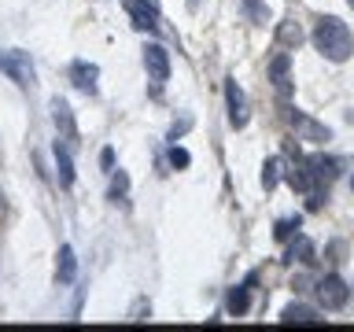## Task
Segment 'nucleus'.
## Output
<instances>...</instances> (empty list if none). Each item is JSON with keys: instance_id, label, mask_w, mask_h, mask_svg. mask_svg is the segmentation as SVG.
I'll return each instance as SVG.
<instances>
[{"instance_id": "nucleus-24", "label": "nucleus", "mask_w": 354, "mask_h": 332, "mask_svg": "<svg viewBox=\"0 0 354 332\" xmlns=\"http://www.w3.org/2000/svg\"><path fill=\"white\" fill-rule=\"evenodd\" d=\"M100 166H104V170H111V166H115V151H111V148L100 151Z\"/></svg>"}, {"instance_id": "nucleus-10", "label": "nucleus", "mask_w": 354, "mask_h": 332, "mask_svg": "<svg viewBox=\"0 0 354 332\" xmlns=\"http://www.w3.org/2000/svg\"><path fill=\"white\" fill-rule=\"evenodd\" d=\"M96 77H100V66H96V63L77 59V63L71 66V82H74L77 89H82V93H88V96L96 93Z\"/></svg>"}, {"instance_id": "nucleus-3", "label": "nucleus", "mask_w": 354, "mask_h": 332, "mask_svg": "<svg viewBox=\"0 0 354 332\" xmlns=\"http://www.w3.org/2000/svg\"><path fill=\"white\" fill-rule=\"evenodd\" d=\"M347 299H351V288H347L343 277L328 273V277H321V281H317V303L325 310H343V306H347Z\"/></svg>"}, {"instance_id": "nucleus-17", "label": "nucleus", "mask_w": 354, "mask_h": 332, "mask_svg": "<svg viewBox=\"0 0 354 332\" xmlns=\"http://www.w3.org/2000/svg\"><path fill=\"white\" fill-rule=\"evenodd\" d=\"M277 41H281V48H299V44H303V26L292 19H284L281 30H277Z\"/></svg>"}, {"instance_id": "nucleus-5", "label": "nucleus", "mask_w": 354, "mask_h": 332, "mask_svg": "<svg viewBox=\"0 0 354 332\" xmlns=\"http://www.w3.org/2000/svg\"><path fill=\"white\" fill-rule=\"evenodd\" d=\"M144 71L155 85H166L170 82V52L162 44H144Z\"/></svg>"}, {"instance_id": "nucleus-7", "label": "nucleus", "mask_w": 354, "mask_h": 332, "mask_svg": "<svg viewBox=\"0 0 354 332\" xmlns=\"http://www.w3.org/2000/svg\"><path fill=\"white\" fill-rule=\"evenodd\" d=\"M137 30H159V0H122Z\"/></svg>"}, {"instance_id": "nucleus-8", "label": "nucleus", "mask_w": 354, "mask_h": 332, "mask_svg": "<svg viewBox=\"0 0 354 332\" xmlns=\"http://www.w3.org/2000/svg\"><path fill=\"white\" fill-rule=\"evenodd\" d=\"M52 122H55V129H59V140L66 144V148H74V144H77V122H74L71 104L59 100V96L52 100Z\"/></svg>"}, {"instance_id": "nucleus-4", "label": "nucleus", "mask_w": 354, "mask_h": 332, "mask_svg": "<svg viewBox=\"0 0 354 332\" xmlns=\"http://www.w3.org/2000/svg\"><path fill=\"white\" fill-rule=\"evenodd\" d=\"M292 129H295V137L306 140V144H328L332 140V129L325 122H314L310 115H303V111H292Z\"/></svg>"}, {"instance_id": "nucleus-1", "label": "nucleus", "mask_w": 354, "mask_h": 332, "mask_svg": "<svg viewBox=\"0 0 354 332\" xmlns=\"http://www.w3.org/2000/svg\"><path fill=\"white\" fill-rule=\"evenodd\" d=\"M310 41H314V48L325 55L328 63H347L351 52H354V33L343 19L336 15H321L314 22V33H310Z\"/></svg>"}, {"instance_id": "nucleus-21", "label": "nucleus", "mask_w": 354, "mask_h": 332, "mask_svg": "<svg viewBox=\"0 0 354 332\" xmlns=\"http://www.w3.org/2000/svg\"><path fill=\"white\" fill-rule=\"evenodd\" d=\"M295 229H299V218H284V221H277L273 237H277V240H288V237H292Z\"/></svg>"}, {"instance_id": "nucleus-20", "label": "nucleus", "mask_w": 354, "mask_h": 332, "mask_svg": "<svg viewBox=\"0 0 354 332\" xmlns=\"http://www.w3.org/2000/svg\"><path fill=\"white\" fill-rule=\"evenodd\" d=\"M126 192H129V177L118 170V174H115V181H111V199H115V203H118V199L126 196Z\"/></svg>"}, {"instance_id": "nucleus-9", "label": "nucleus", "mask_w": 354, "mask_h": 332, "mask_svg": "<svg viewBox=\"0 0 354 332\" xmlns=\"http://www.w3.org/2000/svg\"><path fill=\"white\" fill-rule=\"evenodd\" d=\"M281 325H299V329H321L325 317L317 314L314 306H303V303H288L281 310Z\"/></svg>"}, {"instance_id": "nucleus-15", "label": "nucleus", "mask_w": 354, "mask_h": 332, "mask_svg": "<svg viewBox=\"0 0 354 332\" xmlns=\"http://www.w3.org/2000/svg\"><path fill=\"white\" fill-rule=\"evenodd\" d=\"M336 159H325V155H310L306 159V170H310V177H314L317 185H328L332 177H336Z\"/></svg>"}, {"instance_id": "nucleus-19", "label": "nucleus", "mask_w": 354, "mask_h": 332, "mask_svg": "<svg viewBox=\"0 0 354 332\" xmlns=\"http://www.w3.org/2000/svg\"><path fill=\"white\" fill-rule=\"evenodd\" d=\"M243 11L251 15V22H266L270 19V8H266V0H240Z\"/></svg>"}, {"instance_id": "nucleus-25", "label": "nucleus", "mask_w": 354, "mask_h": 332, "mask_svg": "<svg viewBox=\"0 0 354 332\" xmlns=\"http://www.w3.org/2000/svg\"><path fill=\"white\" fill-rule=\"evenodd\" d=\"M351 188H354V174H351Z\"/></svg>"}, {"instance_id": "nucleus-16", "label": "nucleus", "mask_w": 354, "mask_h": 332, "mask_svg": "<svg viewBox=\"0 0 354 332\" xmlns=\"http://www.w3.org/2000/svg\"><path fill=\"white\" fill-rule=\"evenodd\" d=\"M314 259H317L314 240H310V237H295V240H292V248H288V262H303V266H310Z\"/></svg>"}, {"instance_id": "nucleus-6", "label": "nucleus", "mask_w": 354, "mask_h": 332, "mask_svg": "<svg viewBox=\"0 0 354 332\" xmlns=\"http://www.w3.org/2000/svg\"><path fill=\"white\" fill-rule=\"evenodd\" d=\"M225 107H229V126L243 129L248 126V96L236 85V77H225Z\"/></svg>"}, {"instance_id": "nucleus-26", "label": "nucleus", "mask_w": 354, "mask_h": 332, "mask_svg": "<svg viewBox=\"0 0 354 332\" xmlns=\"http://www.w3.org/2000/svg\"><path fill=\"white\" fill-rule=\"evenodd\" d=\"M347 4H351V8H354V0H347Z\"/></svg>"}, {"instance_id": "nucleus-12", "label": "nucleus", "mask_w": 354, "mask_h": 332, "mask_svg": "<svg viewBox=\"0 0 354 332\" xmlns=\"http://www.w3.org/2000/svg\"><path fill=\"white\" fill-rule=\"evenodd\" d=\"M254 284V277H248V284H236V288H229V295H225V310H229V314H248V310H251V292H248V288Z\"/></svg>"}, {"instance_id": "nucleus-23", "label": "nucleus", "mask_w": 354, "mask_h": 332, "mask_svg": "<svg viewBox=\"0 0 354 332\" xmlns=\"http://www.w3.org/2000/svg\"><path fill=\"white\" fill-rule=\"evenodd\" d=\"M188 126H192V118H181V122H174V129H170V140H177L181 133H188Z\"/></svg>"}, {"instance_id": "nucleus-11", "label": "nucleus", "mask_w": 354, "mask_h": 332, "mask_svg": "<svg viewBox=\"0 0 354 332\" xmlns=\"http://www.w3.org/2000/svg\"><path fill=\"white\" fill-rule=\"evenodd\" d=\"M74 277H77L74 248H71V243H63L59 255H55V281H59V284H74Z\"/></svg>"}, {"instance_id": "nucleus-13", "label": "nucleus", "mask_w": 354, "mask_h": 332, "mask_svg": "<svg viewBox=\"0 0 354 332\" xmlns=\"http://www.w3.org/2000/svg\"><path fill=\"white\" fill-rule=\"evenodd\" d=\"M288 71H292V59H288V52H281L273 59V66H270V77H273V89L281 96H288L292 93V77H288Z\"/></svg>"}, {"instance_id": "nucleus-22", "label": "nucleus", "mask_w": 354, "mask_h": 332, "mask_svg": "<svg viewBox=\"0 0 354 332\" xmlns=\"http://www.w3.org/2000/svg\"><path fill=\"white\" fill-rule=\"evenodd\" d=\"M188 163H192V155H188L185 148H170V166H177V170H185Z\"/></svg>"}, {"instance_id": "nucleus-14", "label": "nucleus", "mask_w": 354, "mask_h": 332, "mask_svg": "<svg viewBox=\"0 0 354 332\" xmlns=\"http://www.w3.org/2000/svg\"><path fill=\"white\" fill-rule=\"evenodd\" d=\"M55 174H59L63 188L74 185V159H71V148H66L63 140H55Z\"/></svg>"}, {"instance_id": "nucleus-2", "label": "nucleus", "mask_w": 354, "mask_h": 332, "mask_svg": "<svg viewBox=\"0 0 354 332\" xmlns=\"http://www.w3.org/2000/svg\"><path fill=\"white\" fill-rule=\"evenodd\" d=\"M0 71H4L19 89H33V85H37V71H33V59H30V52H22V48L0 52Z\"/></svg>"}, {"instance_id": "nucleus-18", "label": "nucleus", "mask_w": 354, "mask_h": 332, "mask_svg": "<svg viewBox=\"0 0 354 332\" xmlns=\"http://www.w3.org/2000/svg\"><path fill=\"white\" fill-rule=\"evenodd\" d=\"M281 166H284L281 159H270V163L262 166V185H266V192H270V188L281 181Z\"/></svg>"}]
</instances>
